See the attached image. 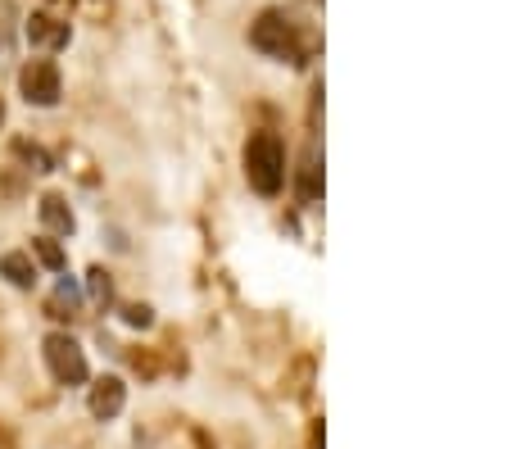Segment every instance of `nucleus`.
Here are the masks:
<instances>
[{"label":"nucleus","instance_id":"obj_1","mask_svg":"<svg viewBox=\"0 0 512 449\" xmlns=\"http://www.w3.org/2000/svg\"><path fill=\"white\" fill-rule=\"evenodd\" d=\"M245 182L259 196H281L286 186V146H281L277 132H254L250 146H245Z\"/></svg>","mask_w":512,"mask_h":449},{"label":"nucleus","instance_id":"obj_2","mask_svg":"<svg viewBox=\"0 0 512 449\" xmlns=\"http://www.w3.org/2000/svg\"><path fill=\"white\" fill-rule=\"evenodd\" d=\"M250 46L268 59H281V64H304L300 32H295V23L281 10H263L259 19L250 23Z\"/></svg>","mask_w":512,"mask_h":449},{"label":"nucleus","instance_id":"obj_3","mask_svg":"<svg viewBox=\"0 0 512 449\" xmlns=\"http://www.w3.org/2000/svg\"><path fill=\"white\" fill-rule=\"evenodd\" d=\"M41 354H46V368H50V377H55L59 386H87L91 381L87 350H82L68 332H50L46 345H41Z\"/></svg>","mask_w":512,"mask_h":449},{"label":"nucleus","instance_id":"obj_4","mask_svg":"<svg viewBox=\"0 0 512 449\" xmlns=\"http://www.w3.org/2000/svg\"><path fill=\"white\" fill-rule=\"evenodd\" d=\"M19 91H23V100L28 105H37V109H55L59 105V96H64V73H59V64L55 59H28L23 64V73H19Z\"/></svg>","mask_w":512,"mask_h":449},{"label":"nucleus","instance_id":"obj_5","mask_svg":"<svg viewBox=\"0 0 512 449\" xmlns=\"http://www.w3.org/2000/svg\"><path fill=\"white\" fill-rule=\"evenodd\" d=\"M91 413H96L100 422H114L118 413H123V404H127V386H123V377H100L96 386H91Z\"/></svg>","mask_w":512,"mask_h":449},{"label":"nucleus","instance_id":"obj_6","mask_svg":"<svg viewBox=\"0 0 512 449\" xmlns=\"http://www.w3.org/2000/svg\"><path fill=\"white\" fill-rule=\"evenodd\" d=\"M23 32H28V41L32 46H41V50L68 46V23H59L55 14H32V19L23 23Z\"/></svg>","mask_w":512,"mask_h":449},{"label":"nucleus","instance_id":"obj_7","mask_svg":"<svg viewBox=\"0 0 512 449\" xmlns=\"http://www.w3.org/2000/svg\"><path fill=\"white\" fill-rule=\"evenodd\" d=\"M0 277L10 286H19V291H32V286H37V259H32L28 250L0 254Z\"/></svg>","mask_w":512,"mask_h":449},{"label":"nucleus","instance_id":"obj_8","mask_svg":"<svg viewBox=\"0 0 512 449\" xmlns=\"http://www.w3.org/2000/svg\"><path fill=\"white\" fill-rule=\"evenodd\" d=\"M37 214H41V223H46L50 232H59V236L73 232V209H68V200H64V196H41Z\"/></svg>","mask_w":512,"mask_h":449},{"label":"nucleus","instance_id":"obj_9","mask_svg":"<svg viewBox=\"0 0 512 449\" xmlns=\"http://www.w3.org/2000/svg\"><path fill=\"white\" fill-rule=\"evenodd\" d=\"M32 259H37V264H46L50 273H64L68 268V259H64V250H59V241H50V236H37V241H32Z\"/></svg>","mask_w":512,"mask_h":449},{"label":"nucleus","instance_id":"obj_10","mask_svg":"<svg viewBox=\"0 0 512 449\" xmlns=\"http://www.w3.org/2000/svg\"><path fill=\"white\" fill-rule=\"evenodd\" d=\"M91 300H96V304H109V300H114V282H109V273H105V268H91Z\"/></svg>","mask_w":512,"mask_h":449},{"label":"nucleus","instance_id":"obj_11","mask_svg":"<svg viewBox=\"0 0 512 449\" xmlns=\"http://www.w3.org/2000/svg\"><path fill=\"white\" fill-rule=\"evenodd\" d=\"M14 5H5L0 0V55H10V46H14Z\"/></svg>","mask_w":512,"mask_h":449},{"label":"nucleus","instance_id":"obj_12","mask_svg":"<svg viewBox=\"0 0 512 449\" xmlns=\"http://www.w3.org/2000/svg\"><path fill=\"white\" fill-rule=\"evenodd\" d=\"M19 155H23V159H32V164H37V173H50V159L41 155L37 146H28V141H19Z\"/></svg>","mask_w":512,"mask_h":449},{"label":"nucleus","instance_id":"obj_13","mask_svg":"<svg viewBox=\"0 0 512 449\" xmlns=\"http://www.w3.org/2000/svg\"><path fill=\"white\" fill-rule=\"evenodd\" d=\"M127 323H132V327H150L155 318H150V309H145V304H132V309H127Z\"/></svg>","mask_w":512,"mask_h":449},{"label":"nucleus","instance_id":"obj_14","mask_svg":"<svg viewBox=\"0 0 512 449\" xmlns=\"http://www.w3.org/2000/svg\"><path fill=\"white\" fill-rule=\"evenodd\" d=\"M0 123H5V100H0Z\"/></svg>","mask_w":512,"mask_h":449}]
</instances>
